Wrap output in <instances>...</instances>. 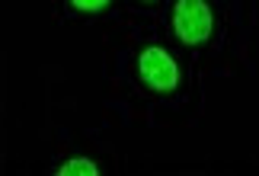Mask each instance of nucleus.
I'll list each match as a JSON object with an SVG mask.
<instances>
[{"label":"nucleus","mask_w":259,"mask_h":176,"mask_svg":"<svg viewBox=\"0 0 259 176\" xmlns=\"http://www.w3.org/2000/svg\"><path fill=\"white\" fill-rule=\"evenodd\" d=\"M58 176H99V167L93 160H83V157H77V160H67L58 167Z\"/></svg>","instance_id":"nucleus-3"},{"label":"nucleus","mask_w":259,"mask_h":176,"mask_svg":"<svg viewBox=\"0 0 259 176\" xmlns=\"http://www.w3.org/2000/svg\"><path fill=\"white\" fill-rule=\"evenodd\" d=\"M138 74H141V80L157 93H170L179 83V64L173 61L170 52H163V48H157V45L144 48V52L138 55Z\"/></svg>","instance_id":"nucleus-2"},{"label":"nucleus","mask_w":259,"mask_h":176,"mask_svg":"<svg viewBox=\"0 0 259 176\" xmlns=\"http://www.w3.org/2000/svg\"><path fill=\"white\" fill-rule=\"evenodd\" d=\"M77 10H83V13H99V10H106L112 0H71Z\"/></svg>","instance_id":"nucleus-4"},{"label":"nucleus","mask_w":259,"mask_h":176,"mask_svg":"<svg viewBox=\"0 0 259 176\" xmlns=\"http://www.w3.org/2000/svg\"><path fill=\"white\" fill-rule=\"evenodd\" d=\"M214 29V13L208 0H176L173 7V32L186 45H202Z\"/></svg>","instance_id":"nucleus-1"}]
</instances>
